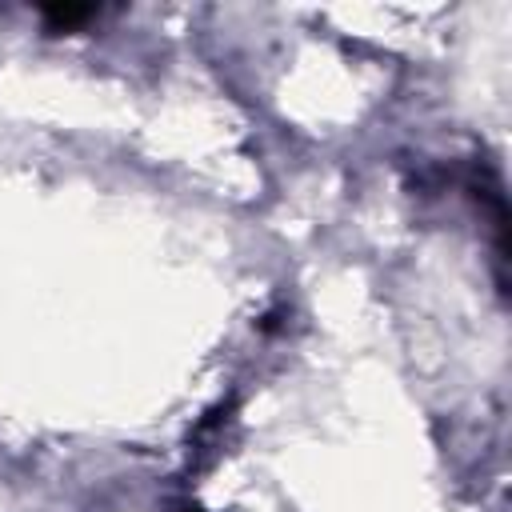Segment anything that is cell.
Returning <instances> with one entry per match:
<instances>
[{
  "instance_id": "1",
  "label": "cell",
  "mask_w": 512,
  "mask_h": 512,
  "mask_svg": "<svg viewBox=\"0 0 512 512\" xmlns=\"http://www.w3.org/2000/svg\"><path fill=\"white\" fill-rule=\"evenodd\" d=\"M40 16H44L48 32H68V28H80L84 20H92L96 8L92 4H48V8H40Z\"/></svg>"
}]
</instances>
